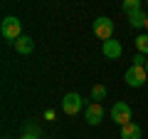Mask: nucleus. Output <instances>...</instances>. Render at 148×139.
<instances>
[{
	"instance_id": "obj_1",
	"label": "nucleus",
	"mask_w": 148,
	"mask_h": 139,
	"mask_svg": "<svg viewBox=\"0 0 148 139\" xmlns=\"http://www.w3.org/2000/svg\"><path fill=\"white\" fill-rule=\"evenodd\" d=\"M0 32H3V38H5V40H10V42L15 45L17 40L22 38V22H20V17L8 15L5 20H3V25H0Z\"/></svg>"
},
{
	"instance_id": "obj_2",
	"label": "nucleus",
	"mask_w": 148,
	"mask_h": 139,
	"mask_svg": "<svg viewBox=\"0 0 148 139\" xmlns=\"http://www.w3.org/2000/svg\"><path fill=\"white\" fill-rule=\"evenodd\" d=\"M94 35L99 40H114V20H111V17H96L94 20Z\"/></svg>"
},
{
	"instance_id": "obj_3",
	"label": "nucleus",
	"mask_w": 148,
	"mask_h": 139,
	"mask_svg": "<svg viewBox=\"0 0 148 139\" xmlns=\"http://www.w3.org/2000/svg\"><path fill=\"white\" fill-rule=\"evenodd\" d=\"M123 80H126V85H128V87H143V85H146V80H148V72H146V67L131 65V67L126 70Z\"/></svg>"
},
{
	"instance_id": "obj_4",
	"label": "nucleus",
	"mask_w": 148,
	"mask_h": 139,
	"mask_svg": "<svg viewBox=\"0 0 148 139\" xmlns=\"http://www.w3.org/2000/svg\"><path fill=\"white\" fill-rule=\"evenodd\" d=\"M111 119L121 127H126L131 122V107H128L126 102H114V107H111Z\"/></svg>"
},
{
	"instance_id": "obj_5",
	"label": "nucleus",
	"mask_w": 148,
	"mask_h": 139,
	"mask_svg": "<svg viewBox=\"0 0 148 139\" xmlns=\"http://www.w3.org/2000/svg\"><path fill=\"white\" fill-rule=\"evenodd\" d=\"M62 109H64V114H77V112H82V97L77 95V92H69V95H64L62 97Z\"/></svg>"
},
{
	"instance_id": "obj_6",
	"label": "nucleus",
	"mask_w": 148,
	"mask_h": 139,
	"mask_svg": "<svg viewBox=\"0 0 148 139\" xmlns=\"http://www.w3.org/2000/svg\"><path fill=\"white\" fill-rule=\"evenodd\" d=\"M86 124H91V127H96V124H101V119H104V107H101V102H91L89 107H86Z\"/></svg>"
},
{
	"instance_id": "obj_7",
	"label": "nucleus",
	"mask_w": 148,
	"mask_h": 139,
	"mask_svg": "<svg viewBox=\"0 0 148 139\" xmlns=\"http://www.w3.org/2000/svg\"><path fill=\"white\" fill-rule=\"evenodd\" d=\"M101 52H104V57H109V60H119L121 52H123V47H121L119 40H106V42L101 45Z\"/></svg>"
},
{
	"instance_id": "obj_8",
	"label": "nucleus",
	"mask_w": 148,
	"mask_h": 139,
	"mask_svg": "<svg viewBox=\"0 0 148 139\" xmlns=\"http://www.w3.org/2000/svg\"><path fill=\"white\" fill-rule=\"evenodd\" d=\"M32 50H35V40L27 38V35H22V38L15 42V52L17 55H30Z\"/></svg>"
},
{
	"instance_id": "obj_9",
	"label": "nucleus",
	"mask_w": 148,
	"mask_h": 139,
	"mask_svg": "<svg viewBox=\"0 0 148 139\" xmlns=\"http://www.w3.org/2000/svg\"><path fill=\"white\" fill-rule=\"evenodd\" d=\"M141 127L136 122H128L126 127H121V139H141Z\"/></svg>"
},
{
	"instance_id": "obj_10",
	"label": "nucleus",
	"mask_w": 148,
	"mask_h": 139,
	"mask_svg": "<svg viewBox=\"0 0 148 139\" xmlns=\"http://www.w3.org/2000/svg\"><path fill=\"white\" fill-rule=\"evenodd\" d=\"M146 22H148V15L143 10H136V13H131V15H128V25L131 27H146Z\"/></svg>"
},
{
	"instance_id": "obj_11",
	"label": "nucleus",
	"mask_w": 148,
	"mask_h": 139,
	"mask_svg": "<svg viewBox=\"0 0 148 139\" xmlns=\"http://www.w3.org/2000/svg\"><path fill=\"white\" fill-rule=\"evenodd\" d=\"M133 42H136V47H138V52H141V55H148V32L138 35Z\"/></svg>"
},
{
	"instance_id": "obj_12",
	"label": "nucleus",
	"mask_w": 148,
	"mask_h": 139,
	"mask_svg": "<svg viewBox=\"0 0 148 139\" xmlns=\"http://www.w3.org/2000/svg\"><path fill=\"white\" fill-rule=\"evenodd\" d=\"M104 97H106V87L104 85H94V87H91V99H94V102L104 99Z\"/></svg>"
},
{
	"instance_id": "obj_13",
	"label": "nucleus",
	"mask_w": 148,
	"mask_h": 139,
	"mask_svg": "<svg viewBox=\"0 0 148 139\" xmlns=\"http://www.w3.org/2000/svg\"><path fill=\"white\" fill-rule=\"evenodd\" d=\"M136 10H141V0H126V3H123V13H126V15H131V13H136Z\"/></svg>"
},
{
	"instance_id": "obj_14",
	"label": "nucleus",
	"mask_w": 148,
	"mask_h": 139,
	"mask_svg": "<svg viewBox=\"0 0 148 139\" xmlns=\"http://www.w3.org/2000/svg\"><path fill=\"white\" fill-rule=\"evenodd\" d=\"M25 134H27V137H40V127L32 124V122H27L25 124Z\"/></svg>"
},
{
	"instance_id": "obj_15",
	"label": "nucleus",
	"mask_w": 148,
	"mask_h": 139,
	"mask_svg": "<svg viewBox=\"0 0 148 139\" xmlns=\"http://www.w3.org/2000/svg\"><path fill=\"white\" fill-rule=\"evenodd\" d=\"M146 60H148L146 55H141V52H138L136 57H133V65H138V67H146Z\"/></svg>"
},
{
	"instance_id": "obj_16",
	"label": "nucleus",
	"mask_w": 148,
	"mask_h": 139,
	"mask_svg": "<svg viewBox=\"0 0 148 139\" xmlns=\"http://www.w3.org/2000/svg\"><path fill=\"white\" fill-rule=\"evenodd\" d=\"M45 119H49V122H54V112H52V109H45Z\"/></svg>"
},
{
	"instance_id": "obj_17",
	"label": "nucleus",
	"mask_w": 148,
	"mask_h": 139,
	"mask_svg": "<svg viewBox=\"0 0 148 139\" xmlns=\"http://www.w3.org/2000/svg\"><path fill=\"white\" fill-rule=\"evenodd\" d=\"M20 139H40V137H27V134H22V137Z\"/></svg>"
},
{
	"instance_id": "obj_18",
	"label": "nucleus",
	"mask_w": 148,
	"mask_h": 139,
	"mask_svg": "<svg viewBox=\"0 0 148 139\" xmlns=\"http://www.w3.org/2000/svg\"><path fill=\"white\" fill-rule=\"evenodd\" d=\"M146 72H148V60H146Z\"/></svg>"
},
{
	"instance_id": "obj_19",
	"label": "nucleus",
	"mask_w": 148,
	"mask_h": 139,
	"mask_svg": "<svg viewBox=\"0 0 148 139\" xmlns=\"http://www.w3.org/2000/svg\"><path fill=\"white\" fill-rule=\"evenodd\" d=\"M146 32H148V22H146Z\"/></svg>"
}]
</instances>
